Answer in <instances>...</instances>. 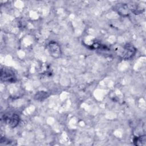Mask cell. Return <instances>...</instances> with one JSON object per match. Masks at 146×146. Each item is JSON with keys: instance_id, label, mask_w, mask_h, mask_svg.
I'll use <instances>...</instances> for the list:
<instances>
[{"instance_id": "cell-1", "label": "cell", "mask_w": 146, "mask_h": 146, "mask_svg": "<svg viewBox=\"0 0 146 146\" xmlns=\"http://www.w3.org/2000/svg\"><path fill=\"white\" fill-rule=\"evenodd\" d=\"M119 55L120 57L125 60L131 59L136 52V48L133 45L130 43H127L123 47L119 48Z\"/></svg>"}, {"instance_id": "cell-2", "label": "cell", "mask_w": 146, "mask_h": 146, "mask_svg": "<svg viewBox=\"0 0 146 146\" xmlns=\"http://www.w3.org/2000/svg\"><path fill=\"white\" fill-rule=\"evenodd\" d=\"M1 80L4 82L14 83L17 80V77L12 70L7 68H1Z\"/></svg>"}, {"instance_id": "cell-3", "label": "cell", "mask_w": 146, "mask_h": 146, "mask_svg": "<svg viewBox=\"0 0 146 146\" xmlns=\"http://www.w3.org/2000/svg\"><path fill=\"white\" fill-rule=\"evenodd\" d=\"M47 50L49 54L55 58L60 56L62 52L59 44L55 41H50L47 44Z\"/></svg>"}, {"instance_id": "cell-4", "label": "cell", "mask_w": 146, "mask_h": 146, "mask_svg": "<svg viewBox=\"0 0 146 146\" xmlns=\"http://www.w3.org/2000/svg\"><path fill=\"white\" fill-rule=\"evenodd\" d=\"M19 116L16 113H13L9 115H5L4 116V121L9 127L15 128L17 127L19 122Z\"/></svg>"}, {"instance_id": "cell-5", "label": "cell", "mask_w": 146, "mask_h": 146, "mask_svg": "<svg viewBox=\"0 0 146 146\" xmlns=\"http://www.w3.org/2000/svg\"><path fill=\"white\" fill-rule=\"evenodd\" d=\"M115 10L120 15H127L128 14V11L129 10L128 6L125 3H119L116 4L115 7Z\"/></svg>"}, {"instance_id": "cell-6", "label": "cell", "mask_w": 146, "mask_h": 146, "mask_svg": "<svg viewBox=\"0 0 146 146\" xmlns=\"http://www.w3.org/2000/svg\"><path fill=\"white\" fill-rule=\"evenodd\" d=\"M133 142L135 145H137V146L145 145H146V136L144 135L135 136L133 139Z\"/></svg>"}, {"instance_id": "cell-7", "label": "cell", "mask_w": 146, "mask_h": 146, "mask_svg": "<svg viewBox=\"0 0 146 146\" xmlns=\"http://www.w3.org/2000/svg\"><path fill=\"white\" fill-rule=\"evenodd\" d=\"M49 96V94L44 91H40L35 94L34 99L37 100L42 101Z\"/></svg>"}, {"instance_id": "cell-8", "label": "cell", "mask_w": 146, "mask_h": 146, "mask_svg": "<svg viewBox=\"0 0 146 146\" xmlns=\"http://www.w3.org/2000/svg\"><path fill=\"white\" fill-rule=\"evenodd\" d=\"M13 141H11L10 140L6 139L5 137H2L1 139V144H5V145H11L13 144Z\"/></svg>"}]
</instances>
